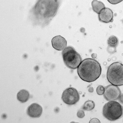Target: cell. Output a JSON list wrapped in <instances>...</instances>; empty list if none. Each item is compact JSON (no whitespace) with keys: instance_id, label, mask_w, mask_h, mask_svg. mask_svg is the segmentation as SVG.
Returning <instances> with one entry per match:
<instances>
[{"instance_id":"1","label":"cell","mask_w":123,"mask_h":123,"mask_svg":"<svg viewBox=\"0 0 123 123\" xmlns=\"http://www.w3.org/2000/svg\"><path fill=\"white\" fill-rule=\"evenodd\" d=\"M61 0H37L30 11V16L37 20H50L56 15Z\"/></svg>"},{"instance_id":"2","label":"cell","mask_w":123,"mask_h":123,"mask_svg":"<svg viewBox=\"0 0 123 123\" xmlns=\"http://www.w3.org/2000/svg\"><path fill=\"white\" fill-rule=\"evenodd\" d=\"M101 72L100 64L96 60L91 58H86L82 61L77 69L78 74L80 79L89 82L98 79Z\"/></svg>"},{"instance_id":"3","label":"cell","mask_w":123,"mask_h":123,"mask_svg":"<svg viewBox=\"0 0 123 123\" xmlns=\"http://www.w3.org/2000/svg\"><path fill=\"white\" fill-rule=\"evenodd\" d=\"M107 78L113 85L117 86L123 85V65L118 62L111 64L108 68Z\"/></svg>"},{"instance_id":"4","label":"cell","mask_w":123,"mask_h":123,"mask_svg":"<svg viewBox=\"0 0 123 123\" xmlns=\"http://www.w3.org/2000/svg\"><path fill=\"white\" fill-rule=\"evenodd\" d=\"M102 113L106 119L114 121L123 116V107L117 102L109 101L103 106Z\"/></svg>"},{"instance_id":"5","label":"cell","mask_w":123,"mask_h":123,"mask_svg":"<svg viewBox=\"0 0 123 123\" xmlns=\"http://www.w3.org/2000/svg\"><path fill=\"white\" fill-rule=\"evenodd\" d=\"M62 55L64 64L71 69L77 68L82 61L80 55L72 46L66 47L62 51Z\"/></svg>"},{"instance_id":"6","label":"cell","mask_w":123,"mask_h":123,"mask_svg":"<svg viewBox=\"0 0 123 123\" xmlns=\"http://www.w3.org/2000/svg\"><path fill=\"white\" fill-rule=\"evenodd\" d=\"M80 96L77 90L70 87L65 90L62 94V99L65 104L69 105H74L79 100Z\"/></svg>"},{"instance_id":"7","label":"cell","mask_w":123,"mask_h":123,"mask_svg":"<svg viewBox=\"0 0 123 123\" xmlns=\"http://www.w3.org/2000/svg\"><path fill=\"white\" fill-rule=\"evenodd\" d=\"M103 96L107 101H116L118 99L121 94V90L117 86L112 84L109 85L105 87Z\"/></svg>"},{"instance_id":"8","label":"cell","mask_w":123,"mask_h":123,"mask_svg":"<svg viewBox=\"0 0 123 123\" xmlns=\"http://www.w3.org/2000/svg\"><path fill=\"white\" fill-rule=\"evenodd\" d=\"M113 12L112 10L108 8H103L98 14L99 20L100 22L108 23L113 21Z\"/></svg>"},{"instance_id":"9","label":"cell","mask_w":123,"mask_h":123,"mask_svg":"<svg viewBox=\"0 0 123 123\" xmlns=\"http://www.w3.org/2000/svg\"><path fill=\"white\" fill-rule=\"evenodd\" d=\"M42 107L37 103H33L28 108L27 113L28 115L31 117L37 118L39 117L42 112Z\"/></svg>"},{"instance_id":"10","label":"cell","mask_w":123,"mask_h":123,"mask_svg":"<svg viewBox=\"0 0 123 123\" xmlns=\"http://www.w3.org/2000/svg\"><path fill=\"white\" fill-rule=\"evenodd\" d=\"M53 48L59 51L63 50L66 47L67 42L65 39L60 35L54 37L51 41Z\"/></svg>"},{"instance_id":"11","label":"cell","mask_w":123,"mask_h":123,"mask_svg":"<svg viewBox=\"0 0 123 123\" xmlns=\"http://www.w3.org/2000/svg\"><path fill=\"white\" fill-rule=\"evenodd\" d=\"M30 94L29 92L25 89H22L18 92L17 94V99L22 103L27 101L29 98Z\"/></svg>"},{"instance_id":"12","label":"cell","mask_w":123,"mask_h":123,"mask_svg":"<svg viewBox=\"0 0 123 123\" xmlns=\"http://www.w3.org/2000/svg\"><path fill=\"white\" fill-rule=\"evenodd\" d=\"M93 11L98 14L103 8L105 7L104 4L102 2L97 0H93L91 3Z\"/></svg>"},{"instance_id":"13","label":"cell","mask_w":123,"mask_h":123,"mask_svg":"<svg viewBox=\"0 0 123 123\" xmlns=\"http://www.w3.org/2000/svg\"><path fill=\"white\" fill-rule=\"evenodd\" d=\"M119 43L118 38L113 35L111 36L107 41L108 46L113 48H116L118 46Z\"/></svg>"},{"instance_id":"14","label":"cell","mask_w":123,"mask_h":123,"mask_svg":"<svg viewBox=\"0 0 123 123\" xmlns=\"http://www.w3.org/2000/svg\"><path fill=\"white\" fill-rule=\"evenodd\" d=\"M95 106V104L93 101L88 100L85 102L82 107V109L85 111H90L93 110Z\"/></svg>"},{"instance_id":"15","label":"cell","mask_w":123,"mask_h":123,"mask_svg":"<svg viewBox=\"0 0 123 123\" xmlns=\"http://www.w3.org/2000/svg\"><path fill=\"white\" fill-rule=\"evenodd\" d=\"M96 91L98 95H102L104 93L105 89L103 86L99 85L97 88Z\"/></svg>"},{"instance_id":"16","label":"cell","mask_w":123,"mask_h":123,"mask_svg":"<svg viewBox=\"0 0 123 123\" xmlns=\"http://www.w3.org/2000/svg\"><path fill=\"white\" fill-rule=\"evenodd\" d=\"M77 116L80 118H82L84 117L85 114L84 111L82 110H79L77 113Z\"/></svg>"},{"instance_id":"17","label":"cell","mask_w":123,"mask_h":123,"mask_svg":"<svg viewBox=\"0 0 123 123\" xmlns=\"http://www.w3.org/2000/svg\"><path fill=\"white\" fill-rule=\"evenodd\" d=\"M110 3L113 4H117L121 1L123 0H107Z\"/></svg>"},{"instance_id":"18","label":"cell","mask_w":123,"mask_h":123,"mask_svg":"<svg viewBox=\"0 0 123 123\" xmlns=\"http://www.w3.org/2000/svg\"><path fill=\"white\" fill-rule=\"evenodd\" d=\"M89 123H100L98 119L96 118H93L91 119Z\"/></svg>"},{"instance_id":"19","label":"cell","mask_w":123,"mask_h":123,"mask_svg":"<svg viewBox=\"0 0 123 123\" xmlns=\"http://www.w3.org/2000/svg\"><path fill=\"white\" fill-rule=\"evenodd\" d=\"M118 99L120 103L123 104V93L121 94Z\"/></svg>"},{"instance_id":"20","label":"cell","mask_w":123,"mask_h":123,"mask_svg":"<svg viewBox=\"0 0 123 123\" xmlns=\"http://www.w3.org/2000/svg\"><path fill=\"white\" fill-rule=\"evenodd\" d=\"M88 91L90 92H93L94 89L92 87H89L88 89Z\"/></svg>"},{"instance_id":"21","label":"cell","mask_w":123,"mask_h":123,"mask_svg":"<svg viewBox=\"0 0 123 123\" xmlns=\"http://www.w3.org/2000/svg\"><path fill=\"white\" fill-rule=\"evenodd\" d=\"M122 22H123V19L122 20Z\"/></svg>"}]
</instances>
